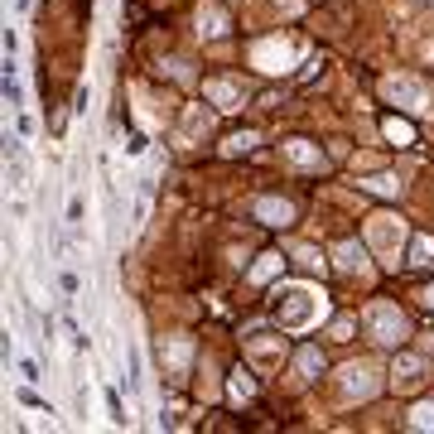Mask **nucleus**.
I'll use <instances>...</instances> for the list:
<instances>
[{
  "label": "nucleus",
  "instance_id": "f257e3e1",
  "mask_svg": "<svg viewBox=\"0 0 434 434\" xmlns=\"http://www.w3.org/2000/svg\"><path fill=\"white\" fill-rule=\"evenodd\" d=\"M270 314H275V328L304 333V328H314V324L328 319V300L319 295V290H309V285H285V290H275Z\"/></svg>",
  "mask_w": 434,
  "mask_h": 434
},
{
  "label": "nucleus",
  "instance_id": "f03ea898",
  "mask_svg": "<svg viewBox=\"0 0 434 434\" xmlns=\"http://www.w3.org/2000/svg\"><path fill=\"white\" fill-rule=\"evenodd\" d=\"M362 319H367V333H372V338H376L381 347H401V342H406V333H410L406 314H401V309H396L391 300H372Z\"/></svg>",
  "mask_w": 434,
  "mask_h": 434
},
{
  "label": "nucleus",
  "instance_id": "7ed1b4c3",
  "mask_svg": "<svg viewBox=\"0 0 434 434\" xmlns=\"http://www.w3.org/2000/svg\"><path fill=\"white\" fill-rule=\"evenodd\" d=\"M406 241H410V236H406V222H401L396 213H376V217H367V246H372L376 256L396 261Z\"/></svg>",
  "mask_w": 434,
  "mask_h": 434
},
{
  "label": "nucleus",
  "instance_id": "20e7f679",
  "mask_svg": "<svg viewBox=\"0 0 434 434\" xmlns=\"http://www.w3.org/2000/svg\"><path fill=\"white\" fill-rule=\"evenodd\" d=\"M381 97L391 102V107H406V111H430V92L415 83V78H406V73H396V78H386L381 83Z\"/></svg>",
  "mask_w": 434,
  "mask_h": 434
},
{
  "label": "nucleus",
  "instance_id": "39448f33",
  "mask_svg": "<svg viewBox=\"0 0 434 434\" xmlns=\"http://www.w3.org/2000/svg\"><path fill=\"white\" fill-rule=\"evenodd\" d=\"M285 333V328H280ZM280 333H246V357L261 367V372H275L285 362V338Z\"/></svg>",
  "mask_w": 434,
  "mask_h": 434
},
{
  "label": "nucleus",
  "instance_id": "423d86ee",
  "mask_svg": "<svg viewBox=\"0 0 434 434\" xmlns=\"http://www.w3.org/2000/svg\"><path fill=\"white\" fill-rule=\"evenodd\" d=\"M338 376H342V391H347L352 401H367V396L381 391V372H376L372 362H347Z\"/></svg>",
  "mask_w": 434,
  "mask_h": 434
},
{
  "label": "nucleus",
  "instance_id": "0eeeda50",
  "mask_svg": "<svg viewBox=\"0 0 434 434\" xmlns=\"http://www.w3.org/2000/svg\"><path fill=\"white\" fill-rule=\"evenodd\" d=\"M251 63H256L261 73H290V68H295V49H290L285 39H261V44L251 49Z\"/></svg>",
  "mask_w": 434,
  "mask_h": 434
},
{
  "label": "nucleus",
  "instance_id": "6e6552de",
  "mask_svg": "<svg viewBox=\"0 0 434 434\" xmlns=\"http://www.w3.org/2000/svg\"><path fill=\"white\" fill-rule=\"evenodd\" d=\"M203 97H208L217 111H241L246 87H241V83H232V78H208V83H203Z\"/></svg>",
  "mask_w": 434,
  "mask_h": 434
},
{
  "label": "nucleus",
  "instance_id": "1a4fd4ad",
  "mask_svg": "<svg viewBox=\"0 0 434 434\" xmlns=\"http://www.w3.org/2000/svg\"><path fill=\"white\" fill-rule=\"evenodd\" d=\"M256 222H266V227H295V203L290 198H256Z\"/></svg>",
  "mask_w": 434,
  "mask_h": 434
},
{
  "label": "nucleus",
  "instance_id": "9d476101",
  "mask_svg": "<svg viewBox=\"0 0 434 434\" xmlns=\"http://www.w3.org/2000/svg\"><path fill=\"white\" fill-rule=\"evenodd\" d=\"M333 266H338L342 275H357V280H362V275H367V246H362V241H338V246H333Z\"/></svg>",
  "mask_w": 434,
  "mask_h": 434
},
{
  "label": "nucleus",
  "instance_id": "9b49d317",
  "mask_svg": "<svg viewBox=\"0 0 434 434\" xmlns=\"http://www.w3.org/2000/svg\"><path fill=\"white\" fill-rule=\"evenodd\" d=\"M425 372H430V362H425L420 352H396V357H391V376H396V386H415Z\"/></svg>",
  "mask_w": 434,
  "mask_h": 434
},
{
  "label": "nucleus",
  "instance_id": "f8f14e48",
  "mask_svg": "<svg viewBox=\"0 0 434 434\" xmlns=\"http://www.w3.org/2000/svg\"><path fill=\"white\" fill-rule=\"evenodd\" d=\"M406 266H415V270H430L434 266V236L430 232H415L406 241Z\"/></svg>",
  "mask_w": 434,
  "mask_h": 434
},
{
  "label": "nucleus",
  "instance_id": "ddd939ff",
  "mask_svg": "<svg viewBox=\"0 0 434 434\" xmlns=\"http://www.w3.org/2000/svg\"><path fill=\"white\" fill-rule=\"evenodd\" d=\"M285 159L300 164V169H319V164H324V150H319L314 140H285Z\"/></svg>",
  "mask_w": 434,
  "mask_h": 434
},
{
  "label": "nucleus",
  "instance_id": "4468645a",
  "mask_svg": "<svg viewBox=\"0 0 434 434\" xmlns=\"http://www.w3.org/2000/svg\"><path fill=\"white\" fill-rule=\"evenodd\" d=\"M285 266H290V261H285L280 251H266V256H256V266L246 270V280H251V285H270V280H275Z\"/></svg>",
  "mask_w": 434,
  "mask_h": 434
},
{
  "label": "nucleus",
  "instance_id": "2eb2a0df",
  "mask_svg": "<svg viewBox=\"0 0 434 434\" xmlns=\"http://www.w3.org/2000/svg\"><path fill=\"white\" fill-rule=\"evenodd\" d=\"M193 24H198V39H222V34L232 29V24H227V10H222V5H203Z\"/></svg>",
  "mask_w": 434,
  "mask_h": 434
},
{
  "label": "nucleus",
  "instance_id": "dca6fc26",
  "mask_svg": "<svg viewBox=\"0 0 434 434\" xmlns=\"http://www.w3.org/2000/svg\"><path fill=\"white\" fill-rule=\"evenodd\" d=\"M381 135H386L391 145H415V125H410L406 116H386V121H381Z\"/></svg>",
  "mask_w": 434,
  "mask_h": 434
},
{
  "label": "nucleus",
  "instance_id": "f3484780",
  "mask_svg": "<svg viewBox=\"0 0 434 434\" xmlns=\"http://www.w3.org/2000/svg\"><path fill=\"white\" fill-rule=\"evenodd\" d=\"M251 396H256V381H251V376H246V372L236 367V372L227 376V401H232V406H246Z\"/></svg>",
  "mask_w": 434,
  "mask_h": 434
},
{
  "label": "nucleus",
  "instance_id": "a211bd4d",
  "mask_svg": "<svg viewBox=\"0 0 434 434\" xmlns=\"http://www.w3.org/2000/svg\"><path fill=\"white\" fill-rule=\"evenodd\" d=\"M295 367H300V376H309V381H314V376H324V352H319V347H300V352H295Z\"/></svg>",
  "mask_w": 434,
  "mask_h": 434
},
{
  "label": "nucleus",
  "instance_id": "6ab92c4d",
  "mask_svg": "<svg viewBox=\"0 0 434 434\" xmlns=\"http://www.w3.org/2000/svg\"><path fill=\"white\" fill-rule=\"evenodd\" d=\"M213 102H208V107H189V116H184V130H189V135H208V130H213Z\"/></svg>",
  "mask_w": 434,
  "mask_h": 434
},
{
  "label": "nucleus",
  "instance_id": "aec40b11",
  "mask_svg": "<svg viewBox=\"0 0 434 434\" xmlns=\"http://www.w3.org/2000/svg\"><path fill=\"white\" fill-rule=\"evenodd\" d=\"M256 145H261V135H256V130H236V135H227V140H222V150H227V155H251Z\"/></svg>",
  "mask_w": 434,
  "mask_h": 434
},
{
  "label": "nucleus",
  "instance_id": "412c9836",
  "mask_svg": "<svg viewBox=\"0 0 434 434\" xmlns=\"http://www.w3.org/2000/svg\"><path fill=\"white\" fill-rule=\"evenodd\" d=\"M295 266H304V270H314V275H324V251L319 246H295Z\"/></svg>",
  "mask_w": 434,
  "mask_h": 434
},
{
  "label": "nucleus",
  "instance_id": "4be33fe9",
  "mask_svg": "<svg viewBox=\"0 0 434 434\" xmlns=\"http://www.w3.org/2000/svg\"><path fill=\"white\" fill-rule=\"evenodd\" d=\"M164 357H169V367H174V372H184V367H189V357H193L189 338H174V342L164 347Z\"/></svg>",
  "mask_w": 434,
  "mask_h": 434
},
{
  "label": "nucleus",
  "instance_id": "5701e85b",
  "mask_svg": "<svg viewBox=\"0 0 434 434\" xmlns=\"http://www.w3.org/2000/svg\"><path fill=\"white\" fill-rule=\"evenodd\" d=\"M406 425H410V430H434V401H420V406L410 410Z\"/></svg>",
  "mask_w": 434,
  "mask_h": 434
},
{
  "label": "nucleus",
  "instance_id": "b1692460",
  "mask_svg": "<svg viewBox=\"0 0 434 434\" xmlns=\"http://www.w3.org/2000/svg\"><path fill=\"white\" fill-rule=\"evenodd\" d=\"M362 189H367V193H391V198H396L401 184H396V174H372V179H362Z\"/></svg>",
  "mask_w": 434,
  "mask_h": 434
},
{
  "label": "nucleus",
  "instance_id": "393cba45",
  "mask_svg": "<svg viewBox=\"0 0 434 434\" xmlns=\"http://www.w3.org/2000/svg\"><path fill=\"white\" fill-rule=\"evenodd\" d=\"M15 372H19V381H29V386H39V381H44V372H39V362H34L29 352H19V362H15Z\"/></svg>",
  "mask_w": 434,
  "mask_h": 434
},
{
  "label": "nucleus",
  "instance_id": "a878e982",
  "mask_svg": "<svg viewBox=\"0 0 434 434\" xmlns=\"http://www.w3.org/2000/svg\"><path fill=\"white\" fill-rule=\"evenodd\" d=\"M83 222H87V198H83V193H68V227L78 232Z\"/></svg>",
  "mask_w": 434,
  "mask_h": 434
},
{
  "label": "nucleus",
  "instance_id": "bb28decb",
  "mask_svg": "<svg viewBox=\"0 0 434 434\" xmlns=\"http://www.w3.org/2000/svg\"><path fill=\"white\" fill-rule=\"evenodd\" d=\"M145 217H150V184H140V193H135V213H130V227H145Z\"/></svg>",
  "mask_w": 434,
  "mask_h": 434
},
{
  "label": "nucleus",
  "instance_id": "cd10ccee",
  "mask_svg": "<svg viewBox=\"0 0 434 434\" xmlns=\"http://www.w3.org/2000/svg\"><path fill=\"white\" fill-rule=\"evenodd\" d=\"M102 396H107V410H111V420H116V425H125V406H121V396H116V386H107Z\"/></svg>",
  "mask_w": 434,
  "mask_h": 434
},
{
  "label": "nucleus",
  "instance_id": "c85d7f7f",
  "mask_svg": "<svg viewBox=\"0 0 434 434\" xmlns=\"http://www.w3.org/2000/svg\"><path fill=\"white\" fill-rule=\"evenodd\" d=\"M15 401H19V406H29V410H49V406H44V401H39V396L29 391V381H24V386L15 391ZM49 415H53V410H49Z\"/></svg>",
  "mask_w": 434,
  "mask_h": 434
},
{
  "label": "nucleus",
  "instance_id": "c756f323",
  "mask_svg": "<svg viewBox=\"0 0 434 434\" xmlns=\"http://www.w3.org/2000/svg\"><path fill=\"white\" fill-rule=\"evenodd\" d=\"M352 319H347V314H338V319H333V328H328V333H333V338H338V342H347V338H352Z\"/></svg>",
  "mask_w": 434,
  "mask_h": 434
},
{
  "label": "nucleus",
  "instance_id": "7c9ffc66",
  "mask_svg": "<svg viewBox=\"0 0 434 434\" xmlns=\"http://www.w3.org/2000/svg\"><path fill=\"white\" fill-rule=\"evenodd\" d=\"M58 285H63V295H78V290H83V280H78V270H63V280H58Z\"/></svg>",
  "mask_w": 434,
  "mask_h": 434
},
{
  "label": "nucleus",
  "instance_id": "2f4dec72",
  "mask_svg": "<svg viewBox=\"0 0 434 434\" xmlns=\"http://www.w3.org/2000/svg\"><path fill=\"white\" fill-rule=\"evenodd\" d=\"M15 130H19V135H34V116H29L24 107H19V116H15Z\"/></svg>",
  "mask_w": 434,
  "mask_h": 434
},
{
  "label": "nucleus",
  "instance_id": "473e14b6",
  "mask_svg": "<svg viewBox=\"0 0 434 434\" xmlns=\"http://www.w3.org/2000/svg\"><path fill=\"white\" fill-rule=\"evenodd\" d=\"M420 304H425V309H434V285H425V290H420Z\"/></svg>",
  "mask_w": 434,
  "mask_h": 434
},
{
  "label": "nucleus",
  "instance_id": "72a5a7b5",
  "mask_svg": "<svg viewBox=\"0 0 434 434\" xmlns=\"http://www.w3.org/2000/svg\"><path fill=\"white\" fill-rule=\"evenodd\" d=\"M29 5H34V0H15V15H29Z\"/></svg>",
  "mask_w": 434,
  "mask_h": 434
}]
</instances>
